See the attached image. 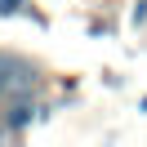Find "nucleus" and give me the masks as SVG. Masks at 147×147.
<instances>
[{
  "label": "nucleus",
  "instance_id": "nucleus-2",
  "mask_svg": "<svg viewBox=\"0 0 147 147\" xmlns=\"http://www.w3.org/2000/svg\"><path fill=\"white\" fill-rule=\"evenodd\" d=\"M18 5H22V0H0V13H13Z\"/></svg>",
  "mask_w": 147,
  "mask_h": 147
},
{
  "label": "nucleus",
  "instance_id": "nucleus-1",
  "mask_svg": "<svg viewBox=\"0 0 147 147\" xmlns=\"http://www.w3.org/2000/svg\"><path fill=\"white\" fill-rule=\"evenodd\" d=\"M36 89H40V71L27 63V58L0 54V111L13 107V102H27Z\"/></svg>",
  "mask_w": 147,
  "mask_h": 147
}]
</instances>
